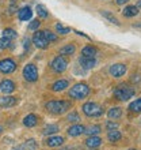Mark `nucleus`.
I'll return each instance as SVG.
<instances>
[{
	"mask_svg": "<svg viewBox=\"0 0 141 150\" xmlns=\"http://www.w3.org/2000/svg\"><path fill=\"white\" fill-rule=\"evenodd\" d=\"M72 107V103L70 101H65V100H53V101H49V103L45 104V108H46L47 112H50L53 115H63L70 109Z\"/></svg>",
	"mask_w": 141,
	"mask_h": 150,
	"instance_id": "obj_1",
	"label": "nucleus"
},
{
	"mask_svg": "<svg viewBox=\"0 0 141 150\" xmlns=\"http://www.w3.org/2000/svg\"><path fill=\"white\" fill-rule=\"evenodd\" d=\"M136 94V89L132 87L128 83H121L115 87L114 90V97L119 101H128L129 98H132L133 96Z\"/></svg>",
	"mask_w": 141,
	"mask_h": 150,
	"instance_id": "obj_2",
	"label": "nucleus"
},
{
	"mask_svg": "<svg viewBox=\"0 0 141 150\" xmlns=\"http://www.w3.org/2000/svg\"><path fill=\"white\" fill-rule=\"evenodd\" d=\"M69 97L73 100H82V98H86L87 96L90 94V87L87 83H76L73 87H70L69 90Z\"/></svg>",
	"mask_w": 141,
	"mask_h": 150,
	"instance_id": "obj_3",
	"label": "nucleus"
},
{
	"mask_svg": "<svg viewBox=\"0 0 141 150\" xmlns=\"http://www.w3.org/2000/svg\"><path fill=\"white\" fill-rule=\"evenodd\" d=\"M82 109H83V112H84V115L88 116V117H99V116L103 115V108L101 107L99 104L92 103V101L86 103L83 105Z\"/></svg>",
	"mask_w": 141,
	"mask_h": 150,
	"instance_id": "obj_4",
	"label": "nucleus"
},
{
	"mask_svg": "<svg viewBox=\"0 0 141 150\" xmlns=\"http://www.w3.org/2000/svg\"><path fill=\"white\" fill-rule=\"evenodd\" d=\"M50 67H52V70H53L54 72H57V74H60V72H64L65 70H67V67H68V60H67V57H65V56H63V55L56 56L54 59L52 60Z\"/></svg>",
	"mask_w": 141,
	"mask_h": 150,
	"instance_id": "obj_5",
	"label": "nucleus"
},
{
	"mask_svg": "<svg viewBox=\"0 0 141 150\" xmlns=\"http://www.w3.org/2000/svg\"><path fill=\"white\" fill-rule=\"evenodd\" d=\"M23 76L27 82H35L38 79V70L34 64H26L23 68Z\"/></svg>",
	"mask_w": 141,
	"mask_h": 150,
	"instance_id": "obj_6",
	"label": "nucleus"
},
{
	"mask_svg": "<svg viewBox=\"0 0 141 150\" xmlns=\"http://www.w3.org/2000/svg\"><path fill=\"white\" fill-rule=\"evenodd\" d=\"M33 44H34L37 48H39V49H46L50 42L46 40L45 34H43V32L37 30V32L34 33V36H33Z\"/></svg>",
	"mask_w": 141,
	"mask_h": 150,
	"instance_id": "obj_7",
	"label": "nucleus"
},
{
	"mask_svg": "<svg viewBox=\"0 0 141 150\" xmlns=\"http://www.w3.org/2000/svg\"><path fill=\"white\" fill-rule=\"evenodd\" d=\"M126 71H128V67H126V64L124 63H115L113 64V66H110V75L111 76H114V78H121V76H124V75L126 74Z\"/></svg>",
	"mask_w": 141,
	"mask_h": 150,
	"instance_id": "obj_8",
	"label": "nucleus"
},
{
	"mask_svg": "<svg viewBox=\"0 0 141 150\" xmlns=\"http://www.w3.org/2000/svg\"><path fill=\"white\" fill-rule=\"evenodd\" d=\"M16 70V63L12 59L0 60V72L1 74H11Z\"/></svg>",
	"mask_w": 141,
	"mask_h": 150,
	"instance_id": "obj_9",
	"label": "nucleus"
},
{
	"mask_svg": "<svg viewBox=\"0 0 141 150\" xmlns=\"http://www.w3.org/2000/svg\"><path fill=\"white\" fill-rule=\"evenodd\" d=\"M79 63L82 66L83 68H86V70H91V68H94L96 66V60L95 57H88V56H80L79 57Z\"/></svg>",
	"mask_w": 141,
	"mask_h": 150,
	"instance_id": "obj_10",
	"label": "nucleus"
},
{
	"mask_svg": "<svg viewBox=\"0 0 141 150\" xmlns=\"http://www.w3.org/2000/svg\"><path fill=\"white\" fill-rule=\"evenodd\" d=\"M64 142H65V139H64L63 137H60V135H50V137L45 141V145L49 147H59V146H61Z\"/></svg>",
	"mask_w": 141,
	"mask_h": 150,
	"instance_id": "obj_11",
	"label": "nucleus"
},
{
	"mask_svg": "<svg viewBox=\"0 0 141 150\" xmlns=\"http://www.w3.org/2000/svg\"><path fill=\"white\" fill-rule=\"evenodd\" d=\"M0 90L3 91L4 94H8V93H12L15 90V83L10 81V79H3L0 82Z\"/></svg>",
	"mask_w": 141,
	"mask_h": 150,
	"instance_id": "obj_12",
	"label": "nucleus"
},
{
	"mask_svg": "<svg viewBox=\"0 0 141 150\" xmlns=\"http://www.w3.org/2000/svg\"><path fill=\"white\" fill-rule=\"evenodd\" d=\"M67 132L69 137H79V135L86 132V127L83 126V124H75V126H70L68 128Z\"/></svg>",
	"mask_w": 141,
	"mask_h": 150,
	"instance_id": "obj_13",
	"label": "nucleus"
},
{
	"mask_svg": "<svg viewBox=\"0 0 141 150\" xmlns=\"http://www.w3.org/2000/svg\"><path fill=\"white\" fill-rule=\"evenodd\" d=\"M102 138H99L96 135H90L88 138L86 139V146H88L90 149H96L102 145Z\"/></svg>",
	"mask_w": 141,
	"mask_h": 150,
	"instance_id": "obj_14",
	"label": "nucleus"
},
{
	"mask_svg": "<svg viewBox=\"0 0 141 150\" xmlns=\"http://www.w3.org/2000/svg\"><path fill=\"white\" fill-rule=\"evenodd\" d=\"M68 86H69V82H68L67 79H59V81H56V82L52 85L50 89L57 93V91H64Z\"/></svg>",
	"mask_w": 141,
	"mask_h": 150,
	"instance_id": "obj_15",
	"label": "nucleus"
},
{
	"mask_svg": "<svg viewBox=\"0 0 141 150\" xmlns=\"http://www.w3.org/2000/svg\"><path fill=\"white\" fill-rule=\"evenodd\" d=\"M16 103H18L16 97H12V96H4V97H1V98H0V107H1V108L14 107Z\"/></svg>",
	"mask_w": 141,
	"mask_h": 150,
	"instance_id": "obj_16",
	"label": "nucleus"
},
{
	"mask_svg": "<svg viewBox=\"0 0 141 150\" xmlns=\"http://www.w3.org/2000/svg\"><path fill=\"white\" fill-rule=\"evenodd\" d=\"M31 15H33V11H31V8L30 7H23L18 11V18H19L20 21L31 19Z\"/></svg>",
	"mask_w": 141,
	"mask_h": 150,
	"instance_id": "obj_17",
	"label": "nucleus"
},
{
	"mask_svg": "<svg viewBox=\"0 0 141 150\" xmlns=\"http://www.w3.org/2000/svg\"><path fill=\"white\" fill-rule=\"evenodd\" d=\"M138 7H136V6H126L125 8H124V11H122V14H124V16H126V18H133V16L138 15Z\"/></svg>",
	"mask_w": 141,
	"mask_h": 150,
	"instance_id": "obj_18",
	"label": "nucleus"
},
{
	"mask_svg": "<svg viewBox=\"0 0 141 150\" xmlns=\"http://www.w3.org/2000/svg\"><path fill=\"white\" fill-rule=\"evenodd\" d=\"M82 55L83 56H88V57H95L98 55V48L94 45H87L82 49Z\"/></svg>",
	"mask_w": 141,
	"mask_h": 150,
	"instance_id": "obj_19",
	"label": "nucleus"
},
{
	"mask_svg": "<svg viewBox=\"0 0 141 150\" xmlns=\"http://www.w3.org/2000/svg\"><path fill=\"white\" fill-rule=\"evenodd\" d=\"M23 124L26 127H34V126H37V124H38V117H37L34 113L27 115V116L23 119Z\"/></svg>",
	"mask_w": 141,
	"mask_h": 150,
	"instance_id": "obj_20",
	"label": "nucleus"
},
{
	"mask_svg": "<svg viewBox=\"0 0 141 150\" xmlns=\"http://www.w3.org/2000/svg\"><path fill=\"white\" fill-rule=\"evenodd\" d=\"M122 116V109L121 108H111V109H109V112H107V117L110 119V120H117V119H119Z\"/></svg>",
	"mask_w": 141,
	"mask_h": 150,
	"instance_id": "obj_21",
	"label": "nucleus"
},
{
	"mask_svg": "<svg viewBox=\"0 0 141 150\" xmlns=\"http://www.w3.org/2000/svg\"><path fill=\"white\" fill-rule=\"evenodd\" d=\"M76 52V47H75V44H68L65 47H63L60 49V53L63 56H72Z\"/></svg>",
	"mask_w": 141,
	"mask_h": 150,
	"instance_id": "obj_22",
	"label": "nucleus"
},
{
	"mask_svg": "<svg viewBox=\"0 0 141 150\" xmlns=\"http://www.w3.org/2000/svg\"><path fill=\"white\" fill-rule=\"evenodd\" d=\"M121 138L122 134L118 130H110L109 134H107V139L110 142H118V141H121Z\"/></svg>",
	"mask_w": 141,
	"mask_h": 150,
	"instance_id": "obj_23",
	"label": "nucleus"
},
{
	"mask_svg": "<svg viewBox=\"0 0 141 150\" xmlns=\"http://www.w3.org/2000/svg\"><path fill=\"white\" fill-rule=\"evenodd\" d=\"M59 131H60V127L57 126V124H49V126H46L42 130V134L43 135H53V134H56V132H59Z\"/></svg>",
	"mask_w": 141,
	"mask_h": 150,
	"instance_id": "obj_24",
	"label": "nucleus"
},
{
	"mask_svg": "<svg viewBox=\"0 0 141 150\" xmlns=\"http://www.w3.org/2000/svg\"><path fill=\"white\" fill-rule=\"evenodd\" d=\"M129 111L132 112V113H140L141 112V98H137L136 101L130 103Z\"/></svg>",
	"mask_w": 141,
	"mask_h": 150,
	"instance_id": "obj_25",
	"label": "nucleus"
},
{
	"mask_svg": "<svg viewBox=\"0 0 141 150\" xmlns=\"http://www.w3.org/2000/svg\"><path fill=\"white\" fill-rule=\"evenodd\" d=\"M35 10H37L38 16H39V18H42V19H46L47 16H49V12H47L46 7H45V6H42V4H37Z\"/></svg>",
	"mask_w": 141,
	"mask_h": 150,
	"instance_id": "obj_26",
	"label": "nucleus"
},
{
	"mask_svg": "<svg viewBox=\"0 0 141 150\" xmlns=\"http://www.w3.org/2000/svg\"><path fill=\"white\" fill-rule=\"evenodd\" d=\"M102 132V127L99 126V124H95V126H91L90 128H87L86 130V134L88 135H98Z\"/></svg>",
	"mask_w": 141,
	"mask_h": 150,
	"instance_id": "obj_27",
	"label": "nucleus"
},
{
	"mask_svg": "<svg viewBox=\"0 0 141 150\" xmlns=\"http://www.w3.org/2000/svg\"><path fill=\"white\" fill-rule=\"evenodd\" d=\"M102 15L105 16V18H107V19L111 22V23H114V25H118L119 26V21L115 18V16L111 14V12H109V11H102Z\"/></svg>",
	"mask_w": 141,
	"mask_h": 150,
	"instance_id": "obj_28",
	"label": "nucleus"
},
{
	"mask_svg": "<svg viewBox=\"0 0 141 150\" xmlns=\"http://www.w3.org/2000/svg\"><path fill=\"white\" fill-rule=\"evenodd\" d=\"M23 146L26 147L27 150H35L37 147H38V143H37V141H35V139H27V141L24 142Z\"/></svg>",
	"mask_w": 141,
	"mask_h": 150,
	"instance_id": "obj_29",
	"label": "nucleus"
},
{
	"mask_svg": "<svg viewBox=\"0 0 141 150\" xmlns=\"http://www.w3.org/2000/svg\"><path fill=\"white\" fill-rule=\"evenodd\" d=\"M3 37L8 40H12V38H16V32L14 29H4L3 30Z\"/></svg>",
	"mask_w": 141,
	"mask_h": 150,
	"instance_id": "obj_30",
	"label": "nucleus"
},
{
	"mask_svg": "<svg viewBox=\"0 0 141 150\" xmlns=\"http://www.w3.org/2000/svg\"><path fill=\"white\" fill-rule=\"evenodd\" d=\"M43 34H45V37H46V40L49 41V42H56L57 41V36H56L54 33H52L50 30H42Z\"/></svg>",
	"mask_w": 141,
	"mask_h": 150,
	"instance_id": "obj_31",
	"label": "nucleus"
},
{
	"mask_svg": "<svg viewBox=\"0 0 141 150\" xmlns=\"http://www.w3.org/2000/svg\"><path fill=\"white\" fill-rule=\"evenodd\" d=\"M67 120H68V122H70V123H76V122H79V120H80V116H79V113L76 111H72L67 116Z\"/></svg>",
	"mask_w": 141,
	"mask_h": 150,
	"instance_id": "obj_32",
	"label": "nucleus"
},
{
	"mask_svg": "<svg viewBox=\"0 0 141 150\" xmlns=\"http://www.w3.org/2000/svg\"><path fill=\"white\" fill-rule=\"evenodd\" d=\"M56 32L59 33V34H68V33L70 32V29L63 26L61 23H57V25H56Z\"/></svg>",
	"mask_w": 141,
	"mask_h": 150,
	"instance_id": "obj_33",
	"label": "nucleus"
},
{
	"mask_svg": "<svg viewBox=\"0 0 141 150\" xmlns=\"http://www.w3.org/2000/svg\"><path fill=\"white\" fill-rule=\"evenodd\" d=\"M10 44H11V40L6 38V37H1L0 38V49H6V48L10 47Z\"/></svg>",
	"mask_w": 141,
	"mask_h": 150,
	"instance_id": "obj_34",
	"label": "nucleus"
},
{
	"mask_svg": "<svg viewBox=\"0 0 141 150\" xmlns=\"http://www.w3.org/2000/svg\"><path fill=\"white\" fill-rule=\"evenodd\" d=\"M39 26H41V21L34 19V21H31V23L29 25V30H38Z\"/></svg>",
	"mask_w": 141,
	"mask_h": 150,
	"instance_id": "obj_35",
	"label": "nucleus"
},
{
	"mask_svg": "<svg viewBox=\"0 0 141 150\" xmlns=\"http://www.w3.org/2000/svg\"><path fill=\"white\" fill-rule=\"evenodd\" d=\"M117 127H118L117 123L111 122V120L106 123V128H107V131H110V130H117Z\"/></svg>",
	"mask_w": 141,
	"mask_h": 150,
	"instance_id": "obj_36",
	"label": "nucleus"
},
{
	"mask_svg": "<svg viewBox=\"0 0 141 150\" xmlns=\"http://www.w3.org/2000/svg\"><path fill=\"white\" fill-rule=\"evenodd\" d=\"M130 81H132V82H140V81H141V75L140 74H133V75H132V78H130Z\"/></svg>",
	"mask_w": 141,
	"mask_h": 150,
	"instance_id": "obj_37",
	"label": "nucleus"
},
{
	"mask_svg": "<svg viewBox=\"0 0 141 150\" xmlns=\"http://www.w3.org/2000/svg\"><path fill=\"white\" fill-rule=\"evenodd\" d=\"M11 150H26V147H24V146H22V145H18V146L12 147Z\"/></svg>",
	"mask_w": 141,
	"mask_h": 150,
	"instance_id": "obj_38",
	"label": "nucleus"
},
{
	"mask_svg": "<svg viewBox=\"0 0 141 150\" xmlns=\"http://www.w3.org/2000/svg\"><path fill=\"white\" fill-rule=\"evenodd\" d=\"M129 0H115V3L118 4V6H122V4H125V3H128Z\"/></svg>",
	"mask_w": 141,
	"mask_h": 150,
	"instance_id": "obj_39",
	"label": "nucleus"
},
{
	"mask_svg": "<svg viewBox=\"0 0 141 150\" xmlns=\"http://www.w3.org/2000/svg\"><path fill=\"white\" fill-rule=\"evenodd\" d=\"M14 12H15V4L12 3L11 7H10V14H14Z\"/></svg>",
	"mask_w": 141,
	"mask_h": 150,
	"instance_id": "obj_40",
	"label": "nucleus"
},
{
	"mask_svg": "<svg viewBox=\"0 0 141 150\" xmlns=\"http://www.w3.org/2000/svg\"><path fill=\"white\" fill-rule=\"evenodd\" d=\"M137 7H141V0H138V3H137Z\"/></svg>",
	"mask_w": 141,
	"mask_h": 150,
	"instance_id": "obj_41",
	"label": "nucleus"
},
{
	"mask_svg": "<svg viewBox=\"0 0 141 150\" xmlns=\"http://www.w3.org/2000/svg\"><path fill=\"white\" fill-rule=\"evenodd\" d=\"M1 132H3V128H1V127H0V134H1Z\"/></svg>",
	"mask_w": 141,
	"mask_h": 150,
	"instance_id": "obj_42",
	"label": "nucleus"
},
{
	"mask_svg": "<svg viewBox=\"0 0 141 150\" xmlns=\"http://www.w3.org/2000/svg\"><path fill=\"white\" fill-rule=\"evenodd\" d=\"M128 150H138V149H128Z\"/></svg>",
	"mask_w": 141,
	"mask_h": 150,
	"instance_id": "obj_43",
	"label": "nucleus"
}]
</instances>
